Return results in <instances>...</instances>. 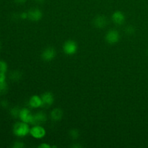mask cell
<instances>
[{
  "mask_svg": "<svg viewBox=\"0 0 148 148\" xmlns=\"http://www.w3.org/2000/svg\"><path fill=\"white\" fill-rule=\"evenodd\" d=\"M30 127L25 122H17L13 127V134L17 137H23L30 133Z\"/></svg>",
  "mask_w": 148,
  "mask_h": 148,
  "instance_id": "obj_1",
  "label": "cell"
},
{
  "mask_svg": "<svg viewBox=\"0 0 148 148\" xmlns=\"http://www.w3.org/2000/svg\"><path fill=\"white\" fill-rule=\"evenodd\" d=\"M63 51L66 55H69V56L74 55L77 51V44L74 40H67L64 44Z\"/></svg>",
  "mask_w": 148,
  "mask_h": 148,
  "instance_id": "obj_2",
  "label": "cell"
},
{
  "mask_svg": "<svg viewBox=\"0 0 148 148\" xmlns=\"http://www.w3.org/2000/svg\"><path fill=\"white\" fill-rule=\"evenodd\" d=\"M120 35L116 30H110L106 35V40L109 44H115L119 40Z\"/></svg>",
  "mask_w": 148,
  "mask_h": 148,
  "instance_id": "obj_3",
  "label": "cell"
},
{
  "mask_svg": "<svg viewBox=\"0 0 148 148\" xmlns=\"http://www.w3.org/2000/svg\"><path fill=\"white\" fill-rule=\"evenodd\" d=\"M33 115H32L30 111L27 108H22L20 109V114H19V118L21 120V121L25 122L27 124H32L33 121Z\"/></svg>",
  "mask_w": 148,
  "mask_h": 148,
  "instance_id": "obj_4",
  "label": "cell"
},
{
  "mask_svg": "<svg viewBox=\"0 0 148 148\" xmlns=\"http://www.w3.org/2000/svg\"><path fill=\"white\" fill-rule=\"evenodd\" d=\"M30 134L36 139H41L46 135V130L40 125H36L30 130Z\"/></svg>",
  "mask_w": 148,
  "mask_h": 148,
  "instance_id": "obj_5",
  "label": "cell"
},
{
  "mask_svg": "<svg viewBox=\"0 0 148 148\" xmlns=\"http://www.w3.org/2000/svg\"><path fill=\"white\" fill-rule=\"evenodd\" d=\"M56 55V52L55 49H53V47H48L42 52L41 57L43 60L46 61V62H50L54 59Z\"/></svg>",
  "mask_w": 148,
  "mask_h": 148,
  "instance_id": "obj_6",
  "label": "cell"
},
{
  "mask_svg": "<svg viewBox=\"0 0 148 148\" xmlns=\"http://www.w3.org/2000/svg\"><path fill=\"white\" fill-rule=\"evenodd\" d=\"M93 25L98 29H103L108 25V19L104 15H98L93 20Z\"/></svg>",
  "mask_w": 148,
  "mask_h": 148,
  "instance_id": "obj_7",
  "label": "cell"
},
{
  "mask_svg": "<svg viewBox=\"0 0 148 148\" xmlns=\"http://www.w3.org/2000/svg\"><path fill=\"white\" fill-rule=\"evenodd\" d=\"M42 100V106L43 107H49L53 103L54 98L51 92H46L40 96Z\"/></svg>",
  "mask_w": 148,
  "mask_h": 148,
  "instance_id": "obj_8",
  "label": "cell"
},
{
  "mask_svg": "<svg viewBox=\"0 0 148 148\" xmlns=\"http://www.w3.org/2000/svg\"><path fill=\"white\" fill-rule=\"evenodd\" d=\"M27 14H28V19L35 22H38L40 20L42 17H43V13H42L41 10L37 8L32 9V10H29Z\"/></svg>",
  "mask_w": 148,
  "mask_h": 148,
  "instance_id": "obj_9",
  "label": "cell"
},
{
  "mask_svg": "<svg viewBox=\"0 0 148 148\" xmlns=\"http://www.w3.org/2000/svg\"><path fill=\"white\" fill-rule=\"evenodd\" d=\"M47 119L46 115L43 112H38L33 115V121H32L31 124H34V125H40L41 124L44 123Z\"/></svg>",
  "mask_w": 148,
  "mask_h": 148,
  "instance_id": "obj_10",
  "label": "cell"
},
{
  "mask_svg": "<svg viewBox=\"0 0 148 148\" xmlns=\"http://www.w3.org/2000/svg\"><path fill=\"white\" fill-rule=\"evenodd\" d=\"M112 20L115 24L122 25L125 22V15L121 11H116L112 14Z\"/></svg>",
  "mask_w": 148,
  "mask_h": 148,
  "instance_id": "obj_11",
  "label": "cell"
},
{
  "mask_svg": "<svg viewBox=\"0 0 148 148\" xmlns=\"http://www.w3.org/2000/svg\"><path fill=\"white\" fill-rule=\"evenodd\" d=\"M29 106L32 108H38L42 106L41 98L38 95H33L29 100Z\"/></svg>",
  "mask_w": 148,
  "mask_h": 148,
  "instance_id": "obj_12",
  "label": "cell"
},
{
  "mask_svg": "<svg viewBox=\"0 0 148 148\" xmlns=\"http://www.w3.org/2000/svg\"><path fill=\"white\" fill-rule=\"evenodd\" d=\"M51 117L52 120L54 121H61L63 117V111L59 108H54L51 112Z\"/></svg>",
  "mask_w": 148,
  "mask_h": 148,
  "instance_id": "obj_13",
  "label": "cell"
},
{
  "mask_svg": "<svg viewBox=\"0 0 148 148\" xmlns=\"http://www.w3.org/2000/svg\"><path fill=\"white\" fill-rule=\"evenodd\" d=\"M10 77L12 81H15V82H17V81H19L20 79H21L22 73L17 70L13 71V72L10 74Z\"/></svg>",
  "mask_w": 148,
  "mask_h": 148,
  "instance_id": "obj_14",
  "label": "cell"
},
{
  "mask_svg": "<svg viewBox=\"0 0 148 148\" xmlns=\"http://www.w3.org/2000/svg\"><path fill=\"white\" fill-rule=\"evenodd\" d=\"M8 85L7 82H0V95H4L8 91Z\"/></svg>",
  "mask_w": 148,
  "mask_h": 148,
  "instance_id": "obj_15",
  "label": "cell"
},
{
  "mask_svg": "<svg viewBox=\"0 0 148 148\" xmlns=\"http://www.w3.org/2000/svg\"><path fill=\"white\" fill-rule=\"evenodd\" d=\"M20 109H19L17 107H13L11 110H10V114L14 118H17L19 117V114H20Z\"/></svg>",
  "mask_w": 148,
  "mask_h": 148,
  "instance_id": "obj_16",
  "label": "cell"
},
{
  "mask_svg": "<svg viewBox=\"0 0 148 148\" xmlns=\"http://www.w3.org/2000/svg\"><path fill=\"white\" fill-rule=\"evenodd\" d=\"M7 69H8L7 64L4 61L0 60V72L6 73L7 72Z\"/></svg>",
  "mask_w": 148,
  "mask_h": 148,
  "instance_id": "obj_17",
  "label": "cell"
},
{
  "mask_svg": "<svg viewBox=\"0 0 148 148\" xmlns=\"http://www.w3.org/2000/svg\"><path fill=\"white\" fill-rule=\"evenodd\" d=\"M69 135H70V137L73 140H76V139H77L79 137V132L77 130H75L74 129V130H70V132H69Z\"/></svg>",
  "mask_w": 148,
  "mask_h": 148,
  "instance_id": "obj_18",
  "label": "cell"
},
{
  "mask_svg": "<svg viewBox=\"0 0 148 148\" xmlns=\"http://www.w3.org/2000/svg\"><path fill=\"white\" fill-rule=\"evenodd\" d=\"M125 31H126V33H127V34L132 36V35L134 34V33H135V29H134V27H133V26L130 25V26H128V27H126Z\"/></svg>",
  "mask_w": 148,
  "mask_h": 148,
  "instance_id": "obj_19",
  "label": "cell"
},
{
  "mask_svg": "<svg viewBox=\"0 0 148 148\" xmlns=\"http://www.w3.org/2000/svg\"><path fill=\"white\" fill-rule=\"evenodd\" d=\"M24 147L25 145L23 143H21V142H15L12 145V147L14 148H23Z\"/></svg>",
  "mask_w": 148,
  "mask_h": 148,
  "instance_id": "obj_20",
  "label": "cell"
},
{
  "mask_svg": "<svg viewBox=\"0 0 148 148\" xmlns=\"http://www.w3.org/2000/svg\"><path fill=\"white\" fill-rule=\"evenodd\" d=\"M0 106H1L4 108H7L9 106L8 101H6V100H2V101H0Z\"/></svg>",
  "mask_w": 148,
  "mask_h": 148,
  "instance_id": "obj_21",
  "label": "cell"
},
{
  "mask_svg": "<svg viewBox=\"0 0 148 148\" xmlns=\"http://www.w3.org/2000/svg\"><path fill=\"white\" fill-rule=\"evenodd\" d=\"M6 82V73L0 72V82Z\"/></svg>",
  "mask_w": 148,
  "mask_h": 148,
  "instance_id": "obj_22",
  "label": "cell"
},
{
  "mask_svg": "<svg viewBox=\"0 0 148 148\" xmlns=\"http://www.w3.org/2000/svg\"><path fill=\"white\" fill-rule=\"evenodd\" d=\"M20 17L23 20H25V19L28 18V14L27 12H23L20 14Z\"/></svg>",
  "mask_w": 148,
  "mask_h": 148,
  "instance_id": "obj_23",
  "label": "cell"
},
{
  "mask_svg": "<svg viewBox=\"0 0 148 148\" xmlns=\"http://www.w3.org/2000/svg\"><path fill=\"white\" fill-rule=\"evenodd\" d=\"M14 1L17 4H23L24 3H25L27 1V0H14Z\"/></svg>",
  "mask_w": 148,
  "mask_h": 148,
  "instance_id": "obj_24",
  "label": "cell"
},
{
  "mask_svg": "<svg viewBox=\"0 0 148 148\" xmlns=\"http://www.w3.org/2000/svg\"><path fill=\"white\" fill-rule=\"evenodd\" d=\"M38 147H40V148H50L51 146L49 145H47V144H45V143H43V144H41V145H39Z\"/></svg>",
  "mask_w": 148,
  "mask_h": 148,
  "instance_id": "obj_25",
  "label": "cell"
},
{
  "mask_svg": "<svg viewBox=\"0 0 148 148\" xmlns=\"http://www.w3.org/2000/svg\"><path fill=\"white\" fill-rule=\"evenodd\" d=\"M72 147H75V148L78 147V148H79V147H82V146H81L80 145H74L72 146Z\"/></svg>",
  "mask_w": 148,
  "mask_h": 148,
  "instance_id": "obj_26",
  "label": "cell"
},
{
  "mask_svg": "<svg viewBox=\"0 0 148 148\" xmlns=\"http://www.w3.org/2000/svg\"><path fill=\"white\" fill-rule=\"evenodd\" d=\"M35 1L38 3H43L45 1V0H35Z\"/></svg>",
  "mask_w": 148,
  "mask_h": 148,
  "instance_id": "obj_27",
  "label": "cell"
},
{
  "mask_svg": "<svg viewBox=\"0 0 148 148\" xmlns=\"http://www.w3.org/2000/svg\"><path fill=\"white\" fill-rule=\"evenodd\" d=\"M1 47H2V46H1V42H0V51H1Z\"/></svg>",
  "mask_w": 148,
  "mask_h": 148,
  "instance_id": "obj_28",
  "label": "cell"
}]
</instances>
